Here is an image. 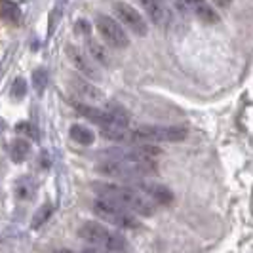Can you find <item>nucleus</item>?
Masks as SVG:
<instances>
[{"instance_id":"nucleus-4","label":"nucleus","mask_w":253,"mask_h":253,"mask_svg":"<svg viewBox=\"0 0 253 253\" xmlns=\"http://www.w3.org/2000/svg\"><path fill=\"white\" fill-rule=\"evenodd\" d=\"M93 213L103 219L105 223L113 225V227L124 228V230H135V228H141V221L139 217H135L133 213H129L126 210L118 208L111 202H105V200H95L93 206H91Z\"/></svg>"},{"instance_id":"nucleus-1","label":"nucleus","mask_w":253,"mask_h":253,"mask_svg":"<svg viewBox=\"0 0 253 253\" xmlns=\"http://www.w3.org/2000/svg\"><path fill=\"white\" fill-rule=\"evenodd\" d=\"M93 192L97 194L99 200L111 202L122 210H126L129 213L137 217H151L154 215L156 206L151 204L145 196H141L137 190L124 185H114V183H93Z\"/></svg>"},{"instance_id":"nucleus-3","label":"nucleus","mask_w":253,"mask_h":253,"mask_svg":"<svg viewBox=\"0 0 253 253\" xmlns=\"http://www.w3.org/2000/svg\"><path fill=\"white\" fill-rule=\"evenodd\" d=\"M97 173L105 177L127 179V181H139L141 177L156 175V164L154 162H99L95 166Z\"/></svg>"},{"instance_id":"nucleus-7","label":"nucleus","mask_w":253,"mask_h":253,"mask_svg":"<svg viewBox=\"0 0 253 253\" xmlns=\"http://www.w3.org/2000/svg\"><path fill=\"white\" fill-rule=\"evenodd\" d=\"M113 8H114V12H116V15H118V19H120L129 31H133V35L145 37V35L149 33L147 21H145V17L141 15V12L137 8L129 6L126 2H114Z\"/></svg>"},{"instance_id":"nucleus-5","label":"nucleus","mask_w":253,"mask_h":253,"mask_svg":"<svg viewBox=\"0 0 253 253\" xmlns=\"http://www.w3.org/2000/svg\"><path fill=\"white\" fill-rule=\"evenodd\" d=\"M162 151L154 145H129V147H116V149H105L101 156L107 162H154Z\"/></svg>"},{"instance_id":"nucleus-17","label":"nucleus","mask_w":253,"mask_h":253,"mask_svg":"<svg viewBox=\"0 0 253 253\" xmlns=\"http://www.w3.org/2000/svg\"><path fill=\"white\" fill-rule=\"evenodd\" d=\"M192 10L196 12V15L206 21V23H217L219 21V13L210 6V4H206V2H196V4H192Z\"/></svg>"},{"instance_id":"nucleus-6","label":"nucleus","mask_w":253,"mask_h":253,"mask_svg":"<svg viewBox=\"0 0 253 253\" xmlns=\"http://www.w3.org/2000/svg\"><path fill=\"white\" fill-rule=\"evenodd\" d=\"M95 27H97L99 35H101L103 40L109 46L120 48V50L129 46V37L126 35V31L113 17H109V15H97L95 17Z\"/></svg>"},{"instance_id":"nucleus-13","label":"nucleus","mask_w":253,"mask_h":253,"mask_svg":"<svg viewBox=\"0 0 253 253\" xmlns=\"http://www.w3.org/2000/svg\"><path fill=\"white\" fill-rule=\"evenodd\" d=\"M86 44H88V50H89V53H91V57H93L97 63L103 65V67H111V65H113V55H111V51L107 50L103 44H99L97 40H91V38L86 40Z\"/></svg>"},{"instance_id":"nucleus-21","label":"nucleus","mask_w":253,"mask_h":253,"mask_svg":"<svg viewBox=\"0 0 253 253\" xmlns=\"http://www.w3.org/2000/svg\"><path fill=\"white\" fill-rule=\"evenodd\" d=\"M27 93V82L23 78H15L12 84V97L13 99H23Z\"/></svg>"},{"instance_id":"nucleus-2","label":"nucleus","mask_w":253,"mask_h":253,"mask_svg":"<svg viewBox=\"0 0 253 253\" xmlns=\"http://www.w3.org/2000/svg\"><path fill=\"white\" fill-rule=\"evenodd\" d=\"M78 236L84 242L91 244V248H97V250H103V252L122 253L126 252L127 248V242L122 234L107 228L103 223H97V221L84 223L78 230Z\"/></svg>"},{"instance_id":"nucleus-18","label":"nucleus","mask_w":253,"mask_h":253,"mask_svg":"<svg viewBox=\"0 0 253 253\" xmlns=\"http://www.w3.org/2000/svg\"><path fill=\"white\" fill-rule=\"evenodd\" d=\"M0 12L4 15V19L12 21V23H17L19 17H21V8L17 4H13V2H2L0 4Z\"/></svg>"},{"instance_id":"nucleus-25","label":"nucleus","mask_w":253,"mask_h":253,"mask_svg":"<svg viewBox=\"0 0 253 253\" xmlns=\"http://www.w3.org/2000/svg\"><path fill=\"white\" fill-rule=\"evenodd\" d=\"M57 253H76V252H71V250H59Z\"/></svg>"},{"instance_id":"nucleus-11","label":"nucleus","mask_w":253,"mask_h":253,"mask_svg":"<svg viewBox=\"0 0 253 253\" xmlns=\"http://www.w3.org/2000/svg\"><path fill=\"white\" fill-rule=\"evenodd\" d=\"M143 6V10L149 13V17H151V21L154 25L158 27H166L169 23V17H171V13L168 10V6L162 4V2H143L141 4Z\"/></svg>"},{"instance_id":"nucleus-23","label":"nucleus","mask_w":253,"mask_h":253,"mask_svg":"<svg viewBox=\"0 0 253 253\" xmlns=\"http://www.w3.org/2000/svg\"><path fill=\"white\" fill-rule=\"evenodd\" d=\"M76 31H78V33H82V35H88V37H89V23H88V21H84V19L76 21Z\"/></svg>"},{"instance_id":"nucleus-14","label":"nucleus","mask_w":253,"mask_h":253,"mask_svg":"<svg viewBox=\"0 0 253 253\" xmlns=\"http://www.w3.org/2000/svg\"><path fill=\"white\" fill-rule=\"evenodd\" d=\"M29 154H31V143L27 139L17 137V139H13L10 143V158H12L13 162H17V164L25 162L27 158H29Z\"/></svg>"},{"instance_id":"nucleus-16","label":"nucleus","mask_w":253,"mask_h":253,"mask_svg":"<svg viewBox=\"0 0 253 253\" xmlns=\"http://www.w3.org/2000/svg\"><path fill=\"white\" fill-rule=\"evenodd\" d=\"M69 133H71L73 141L80 143V145H91V143L95 141V133H93L89 127L80 126V124H75V126H71Z\"/></svg>"},{"instance_id":"nucleus-9","label":"nucleus","mask_w":253,"mask_h":253,"mask_svg":"<svg viewBox=\"0 0 253 253\" xmlns=\"http://www.w3.org/2000/svg\"><path fill=\"white\" fill-rule=\"evenodd\" d=\"M65 51H67V55H69L71 63L76 67V71L86 76V80H101V73H99V69L91 63V59H89L84 51L78 50V48L73 46V44H69V46L65 48Z\"/></svg>"},{"instance_id":"nucleus-10","label":"nucleus","mask_w":253,"mask_h":253,"mask_svg":"<svg viewBox=\"0 0 253 253\" xmlns=\"http://www.w3.org/2000/svg\"><path fill=\"white\" fill-rule=\"evenodd\" d=\"M76 113L84 118H88L89 122L93 124H99L103 126V129H113V127H118L116 122L113 120V116L107 113L105 109H97V107H91L88 103H75Z\"/></svg>"},{"instance_id":"nucleus-20","label":"nucleus","mask_w":253,"mask_h":253,"mask_svg":"<svg viewBox=\"0 0 253 253\" xmlns=\"http://www.w3.org/2000/svg\"><path fill=\"white\" fill-rule=\"evenodd\" d=\"M51 211H53V206H51V204H44L37 213H35V219H33V228H38L40 225H44V223H46V219L51 215Z\"/></svg>"},{"instance_id":"nucleus-24","label":"nucleus","mask_w":253,"mask_h":253,"mask_svg":"<svg viewBox=\"0 0 253 253\" xmlns=\"http://www.w3.org/2000/svg\"><path fill=\"white\" fill-rule=\"evenodd\" d=\"M82 253H111V252H103V250H97V248H91V246H89V248H86Z\"/></svg>"},{"instance_id":"nucleus-12","label":"nucleus","mask_w":253,"mask_h":253,"mask_svg":"<svg viewBox=\"0 0 253 253\" xmlns=\"http://www.w3.org/2000/svg\"><path fill=\"white\" fill-rule=\"evenodd\" d=\"M73 86H75L76 91H78L84 99H89V101H101L103 99L101 89L95 88L91 82L84 80V78H75V80H73Z\"/></svg>"},{"instance_id":"nucleus-22","label":"nucleus","mask_w":253,"mask_h":253,"mask_svg":"<svg viewBox=\"0 0 253 253\" xmlns=\"http://www.w3.org/2000/svg\"><path fill=\"white\" fill-rule=\"evenodd\" d=\"M15 129H17V133H29V135H31V137H33V139H37V129H35V127L31 126V124H27V122H23V124H19V126L15 127Z\"/></svg>"},{"instance_id":"nucleus-15","label":"nucleus","mask_w":253,"mask_h":253,"mask_svg":"<svg viewBox=\"0 0 253 253\" xmlns=\"http://www.w3.org/2000/svg\"><path fill=\"white\" fill-rule=\"evenodd\" d=\"M15 196L19 200H33L37 194V183L33 177H21L15 181Z\"/></svg>"},{"instance_id":"nucleus-8","label":"nucleus","mask_w":253,"mask_h":253,"mask_svg":"<svg viewBox=\"0 0 253 253\" xmlns=\"http://www.w3.org/2000/svg\"><path fill=\"white\" fill-rule=\"evenodd\" d=\"M131 189L137 190L141 196H145L151 204H168L173 202V192L168 189L166 185L152 183V181H131Z\"/></svg>"},{"instance_id":"nucleus-19","label":"nucleus","mask_w":253,"mask_h":253,"mask_svg":"<svg viewBox=\"0 0 253 253\" xmlns=\"http://www.w3.org/2000/svg\"><path fill=\"white\" fill-rule=\"evenodd\" d=\"M33 84H35V89L38 93H42L48 86V71L46 69H37L33 73Z\"/></svg>"}]
</instances>
